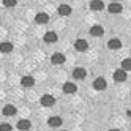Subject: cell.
<instances>
[{
    "instance_id": "obj_26",
    "label": "cell",
    "mask_w": 131,
    "mask_h": 131,
    "mask_svg": "<svg viewBox=\"0 0 131 131\" xmlns=\"http://www.w3.org/2000/svg\"><path fill=\"white\" fill-rule=\"evenodd\" d=\"M62 131H67V129H62Z\"/></svg>"
},
{
    "instance_id": "obj_2",
    "label": "cell",
    "mask_w": 131,
    "mask_h": 131,
    "mask_svg": "<svg viewBox=\"0 0 131 131\" xmlns=\"http://www.w3.org/2000/svg\"><path fill=\"white\" fill-rule=\"evenodd\" d=\"M85 76H87V71H85V68L78 67V68H74V70H73V78H74V79H79V81H82V79H85Z\"/></svg>"
},
{
    "instance_id": "obj_14",
    "label": "cell",
    "mask_w": 131,
    "mask_h": 131,
    "mask_svg": "<svg viewBox=\"0 0 131 131\" xmlns=\"http://www.w3.org/2000/svg\"><path fill=\"white\" fill-rule=\"evenodd\" d=\"M48 21H49V16L46 14V13H38V14L35 16V22L36 24H41L43 25V24H46Z\"/></svg>"
},
{
    "instance_id": "obj_4",
    "label": "cell",
    "mask_w": 131,
    "mask_h": 131,
    "mask_svg": "<svg viewBox=\"0 0 131 131\" xmlns=\"http://www.w3.org/2000/svg\"><path fill=\"white\" fill-rule=\"evenodd\" d=\"M43 40L48 43V44H52V43H57L59 36H57V33H55V32H46L44 36H43Z\"/></svg>"
},
{
    "instance_id": "obj_9",
    "label": "cell",
    "mask_w": 131,
    "mask_h": 131,
    "mask_svg": "<svg viewBox=\"0 0 131 131\" xmlns=\"http://www.w3.org/2000/svg\"><path fill=\"white\" fill-rule=\"evenodd\" d=\"M107 10H109V13H112V14H118V13H122V5L120 3H117V2H112V3H109V6H107Z\"/></svg>"
},
{
    "instance_id": "obj_3",
    "label": "cell",
    "mask_w": 131,
    "mask_h": 131,
    "mask_svg": "<svg viewBox=\"0 0 131 131\" xmlns=\"http://www.w3.org/2000/svg\"><path fill=\"white\" fill-rule=\"evenodd\" d=\"M63 92L67 93V95H73V93L78 92V87L74 82H65L63 84Z\"/></svg>"
},
{
    "instance_id": "obj_8",
    "label": "cell",
    "mask_w": 131,
    "mask_h": 131,
    "mask_svg": "<svg viewBox=\"0 0 131 131\" xmlns=\"http://www.w3.org/2000/svg\"><path fill=\"white\" fill-rule=\"evenodd\" d=\"M106 87H107V84H106V81L103 78H98V79L93 81V89L95 90H104Z\"/></svg>"
},
{
    "instance_id": "obj_19",
    "label": "cell",
    "mask_w": 131,
    "mask_h": 131,
    "mask_svg": "<svg viewBox=\"0 0 131 131\" xmlns=\"http://www.w3.org/2000/svg\"><path fill=\"white\" fill-rule=\"evenodd\" d=\"M107 48H109V49H120V48H122V41L117 40V38H112V40H109V43H107Z\"/></svg>"
},
{
    "instance_id": "obj_7",
    "label": "cell",
    "mask_w": 131,
    "mask_h": 131,
    "mask_svg": "<svg viewBox=\"0 0 131 131\" xmlns=\"http://www.w3.org/2000/svg\"><path fill=\"white\" fill-rule=\"evenodd\" d=\"M51 62H52L54 65H62V63H65V55L60 54V52H55V54H52Z\"/></svg>"
},
{
    "instance_id": "obj_17",
    "label": "cell",
    "mask_w": 131,
    "mask_h": 131,
    "mask_svg": "<svg viewBox=\"0 0 131 131\" xmlns=\"http://www.w3.org/2000/svg\"><path fill=\"white\" fill-rule=\"evenodd\" d=\"M48 123L52 128H59V126H62V117H49Z\"/></svg>"
},
{
    "instance_id": "obj_23",
    "label": "cell",
    "mask_w": 131,
    "mask_h": 131,
    "mask_svg": "<svg viewBox=\"0 0 131 131\" xmlns=\"http://www.w3.org/2000/svg\"><path fill=\"white\" fill-rule=\"evenodd\" d=\"M126 115H128V117H131V111H126Z\"/></svg>"
},
{
    "instance_id": "obj_5",
    "label": "cell",
    "mask_w": 131,
    "mask_h": 131,
    "mask_svg": "<svg viewBox=\"0 0 131 131\" xmlns=\"http://www.w3.org/2000/svg\"><path fill=\"white\" fill-rule=\"evenodd\" d=\"M87 48H89V43L85 41V40H78V41H74V49H76L78 52H84V51H87Z\"/></svg>"
},
{
    "instance_id": "obj_16",
    "label": "cell",
    "mask_w": 131,
    "mask_h": 131,
    "mask_svg": "<svg viewBox=\"0 0 131 131\" xmlns=\"http://www.w3.org/2000/svg\"><path fill=\"white\" fill-rule=\"evenodd\" d=\"M103 33H104V29H103L101 25H93L90 29V35L92 36H103Z\"/></svg>"
},
{
    "instance_id": "obj_22",
    "label": "cell",
    "mask_w": 131,
    "mask_h": 131,
    "mask_svg": "<svg viewBox=\"0 0 131 131\" xmlns=\"http://www.w3.org/2000/svg\"><path fill=\"white\" fill-rule=\"evenodd\" d=\"M13 128H11V125L10 123H2L0 125V131H11Z\"/></svg>"
},
{
    "instance_id": "obj_10",
    "label": "cell",
    "mask_w": 131,
    "mask_h": 131,
    "mask_svg": "<svg viewBox=\"0 0 131 131\" xmlns=\"http://www.w3.org/2000/svg\"><path fill=\"white\" fill-rule=\"evenodd\" d=\"M114 79L117 81V82H125L126 81V71L125 70H117L115 73H114Z\"/></svg>"
},
{
    "instance_id": "obj_24",
    "label": "cell",
    "mask_w": 131,
    "mask_h": 131,
    "mask_svg": "<svg viewBox=\"0 0 131 131\" xmlns=\"http://www.w3.org/2000/svg\"><path fill=\"white\" fill-rule=\"evenodd\" d=\"M111 131H120V129H111Z\"/></svg>"
},
{
    "instance_id": "obj_1",
    "label": "cell",
    "mask_w": 131,
    "mask_h": 131,
    "mask_svg": "<svg viewBox=\"0 0 131 131\" xmlns=\"http://www.w3.org/2000/svg\"><path fill=\"white\" fill-rule=\"evenodd\" d=\"M40 104L44 106V107H51V106L55 104V98L52 95H43L41 100H40Z\"/></svg>"
},
{
    "instance_id": "obj_15",
    "label": "cell",
    "mask_w": 131,
    "mask_h": 131,
    "mask_svg": "<svg viewBox=\"0 0 131 131\" xmlns=\"http://www.w3.org/2000/svg\"><path fill=\"white\" fill-rule=\"evenodd\" d=\"M90 8L93 11H101L103 8H104V3H103L101 0H92V2H90Z\"/></svg>"
},
{
    "instance_id": "obj_13",
    "label": "cell",
    "mask_w": 131,
    "mask_h": 131,
    "mask_svg": "<svg viewBox=\"0 0 131 131\" xmlns=\"http://www.w3.org/2000/svg\"><path fill=\"white\" fill-rule=\"evenodd\" d=\"M16 126H17V129H19V131H29L30 126H32V123H30L29 120H19Z\"/></svg>"
},
{
    "instance_id": "obj_12",
    "label": "cell",
    "mask_w": 131,
    "mask_h": 131,
    "mask_svg": "<svg viewBox=\"0 0 131 131\" xmlns=\"http://www.w3.org/2000/svg\"><path fill=\"white\" fill-rule=\"evenodd\" d=\"M2 112H3V115H6V117H13V115H16L17 111H16V107H14L13 104H6Z\"/></svg>"
},
{
    "instance_id": "obj_11",
    "label": "cell",
    "mask_w": 131,
    "mask_h": 131,
    "mask_svg": "<svg viewBox=\"0 0 131 131\" xmlns=\"http://www.w3.org/2000/svg\"><path fill=\"white\" fill-rule=\"evenodd\" d=\"M13 51V44L10 41H3V43H0V52L2 54H10Z\"/></svg>"
},
{
    "instance_id": "obj_6",
    "label": "cell",
    "mask_w": 131,
    "mask_h": 131,
    "mask_svg": "<svg viewBox=\"0 0 131 131\" xmlns=\"http://www.w3.org/2000/svg\"><path fill=\"white\" fill-rule=\"evenodd\" d=\"M57 13H59L60 16H70V14H71V6L67 5V3H62V5L57 8Z\"/></svg>"
},
{
    "instance_id": "obj_18",
    "label": "cell",
    "mask_w": 131,
    "mask_h": 131,
    "mask_svg": "<svg viewBox=\"0 0 131 131\" xmlns=\"http://www.w3.org/2000/svg\"><path fill=\"white\" fill-rule=\"evenodd\" d=\"M35 84V79L32 78V76H24L22 79H21V85L22 87H32Z\"/></svg>"
},
{
    "instance_id": "obj_25",
    "label": "cell",
    "mask_w": 131,
    "mask_h": 131,
    "mask_svg": "<svg viewBox=\"0 0 131 131\" xmlns=\"http://www.w3.org/2000/svg\"><path fill=\"white\" fill-rule=\"evenodd\" d=\"M111 2H118V0H111Z\"/></svg>"
},
{
    "instance_id": "obj_20",
    "label": "cell",
    "mask_w": 131,
    "mask_h": 131,
    "mask_svg": "<svg viewBox=\"0 0 131 131\" xmlns=\"http://www.w3.org/2000/svg\"><path fill=\"white\" fill-rule=\"evenodd\" d=\"M120 67H122V70H125V71H131V59H125V60H122Z\"/></svg>"
},
{
    "instance_id": "obj_21",
    "label": "cell",
    "mask_w": 131,
    "mask_h": 131,
    "mask_svg": "<svg viewBox=\"0 0 131 131\" xmlns=\"http://www.w3.org/2000/svg\"><path fill=\"white\" fill-rule=\"evenodd\" d=\"M3 5L6 8H10V6H16L17 5V0H3Z\"/></svg>"
}]
</instances>
